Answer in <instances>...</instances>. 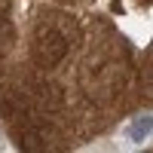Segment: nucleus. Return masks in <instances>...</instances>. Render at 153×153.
I'll use <instances>...</instances> for the list:
<instances>
[{
	"label": "nucleus",
	"mask_w": 153,
	"mask_h": 153,
	"mask_svg": "<svg viewBox=\"0 0 153 153\" xmlns=\"http://www.w3.org/2000/svg\"><path fill=\"white\" fill-rule=\"evenodd\" d=\"M153 132V117H147V113H144V117H138L135 123H132V129H129V138H132V141L135 144H141L144 141V138Z\"/></svg>",
	"instance_id": "nucleus-3"
},
{
	"label": "nucleus",
	"mask_w": 153,
	"mask_h": 153,
	"mask_svg": "<svg viewBox=\"0 0 153 153\" xmlns=\"http://www.w3.org/2000/svg\"><path fill=\"white\" fill-rule=\"evenodd\" d=\"M31 98L40 104L43 110H58L61 107V92L55 86H46V83H40V86H34V92H31Z\"/></svg>",
	"instance_id": "nucleus-2"
},
{
	"label": "nucleus",
	"mask_w": 153,
	"mask_h": 153,
	"mask_svg": "<svg viewBox=\"0 0 153 153\" xmlns=\"http://www.w3.org/2000/svg\"><path fill=\"white\" fill-rule=\"evenodd\" d=\"M0 113H3L6 120H16V117H22V107H19L9 95H0Z\"/></svg>",
	"instance_id": "nucleus-4"
},
{
	"label": "nucleus",
	"mask_w": 153,
	"mask_h": 153,
	"mask_svg": "<svg viewBox=\"0 0 153 153\" xmlns=\"http://www.w3.org/2000/svg\"><path fill=\"white\" fill-rule=\"evenodd\" d=\"M68 52V40L61 37L55 28H37V37H34V61L40 68H55Z\"/></svg>",
	"instance_id": "nucleus-1"
}]
</instances>
